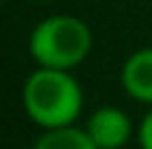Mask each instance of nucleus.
I'll return each instance as SVG.
<instances>
[{"label":"nucleus","instance_id":"f257e3e1","mask_svg":"<svg viewBox=\"0 0 152 149\" xmlns=\"http://www.w3.org/2000/svg\"><path fill=\"white\" fill-rule=\"evenodd\" d=\"M24 109L40 128L72 125L83 109V91L69 69L40 67L24 85Z\"/></svg>","mask_w":152,"mask_h":149},{"label":"nucleus","instance_id":"f03ea898","mask_svg":"<svg viewBox=\"0 0 152 149\" xmlns=\"http://www.w3.org/2000/svg\"><path fill=\"white\" fill-rule=\"evenodd\" d=\"M91 51V29L75 16H51L29 35V53L40 67L72 69Z\"/></svg>","mask_w":152,"mask_h":149},{"label":"nucleus","instance_id":"7ed1b4c3","mask_svg":"<svg viewBox=\"0 0 152 149\" xmlns=\"http://www.w3.org/2000/svg\"><path fill=\"white\" fill-rule=\"evenodd\" d=\"M86 131L99 149H120L131 139V117L118 107H102L88 117Z\"/></svg>","mask_w":152,"mask_h":149},{"label":"nucleus","instance_id":"20e7f679","mask_svg":"<svg viewBox=\"0 0 152 149\" xmlns=\"http://www.w3.org/2000/svg\"><path fill=\"white\" fill-rule=\"evenodd\" d=\"M123 88L128 96H134L136 101L152 104V48H142L136 51L120 72Z\"/></svg>","mask_w":152,"mask_h":149},{"label":"nucleus","instance_id":"39448f33","mask_svg":"<svg viewBox=\"0 0 152 149\" xmlns=\"http://www.w3.org/2000/svg\"><path fill=\"white\" fill-rule=\"evenodd\" d=\"M32 149H99L96 141L88 136V131L64 125V128H48Z\"/></svg>","mask_w":152,"mask_h":149},{"label":"nucleus","instance_id":"423d86ee","mask_svg":"<svg viewBox=\"0 0 152 149\" xmlns=\"http://www.w3.org/2000/svg\"><path fill=\"white\" fill-rule=\"evenodd\" d=\"M139 144H142V149H152V112L139 125Z\"/></svg>","mask_w":152,"mask_h":149}]
</instances>
